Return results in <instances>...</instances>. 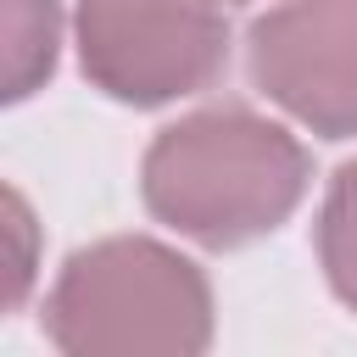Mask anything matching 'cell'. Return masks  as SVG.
<instances>
[{"label":"cell","instance_id":"obj_5","mask_svg":"<svg viewBox=\"0 0 357 357\" xmlns=\"http://www.w3.org/2000/svg\"><path fill=\"white\" fill-rule=\"evenodd\" d=\"M61 45L56 0H6V100H22L50 78Z\"/></svg>","mask_w":357,"mask_h":357},{"label":"cell","instance_id":"obj_2","mask_svg":"<svg viewBox=\"0 0 357 357\" xmlns=\"http://www.w3.org/2000/svg\"><path fill=\"white\" fill-rule=\"evenodd\" d=\"M45 335L67 357H195L212 346V284L173 245L112 234L67 257Z\"/></svg>","mask_w":357,"mask_h":357},{"label":"cell","instance_id":"obj_6","mask_svg":"<svg viewBox=\"0 0 357 357\" xmlns=\"http://www.w3.org/2000/svg\"><path fill=\"white\" fill-rule=\"evenodd\" d=\"M312 240H318V268H324L329 290L357 312V162H346L329 178Z\"/></svg>","mask_w":357,"mask_h":357},{"label":"cell","instance_id":"obj_7","mask_svg":"<svg viewBox=\"0 0 357 357\" xmlns=\"http://www.w3.org/2000/svg\"><path fill=\"white\" fill-rule=\"evenodd\" d=\"M6 234H11V290H6V307H17L28 279H33V245H28L33 240V218H28L17 190H6Z\"/></svg>","mask_w":357,"mask_h":357},{"label":"cell","instance_id":"obj_3","mask_svg":"<svg viewBox=\"0 0 357 357\" xmlns=\"http://www.w3.org/2000/svg\"><path fill=\"white\" fill-rule=\"evenodd\" d=\"M84 78L123 106L201 95L229 67V17L218 0H78Z\"/></svg>","mask_w":357,"mask_h":357},{"label":"cell","instance_id":"obj_1","mask_svg":"<svg viewBox=\"0 0 357 357\" xmlns=\"http://www.w3.org/2000/svg\"><path fill=\"white\" fill-rule=\"evenodd\" d=\"M307 184V145L251 106L190 112L162 128L139 162L145 212L206 251H240L273 234L301 206Z\"/></svg>","mask_w":357,"mask_h":357},{"label":"cell","instance_id":"obj_4","mask_svg":"<svg viewBox=\"0 0 357 357\" xmlns=\"http://www.w3.org/2000/svg\"><path fill=\"white\" fill-rule=\"evenodd\" d=\"M251 84L318 139L357 134V0H284L245 28Z\"/></svg>","mask_w":357,"mask_h":357}]
</instances>
